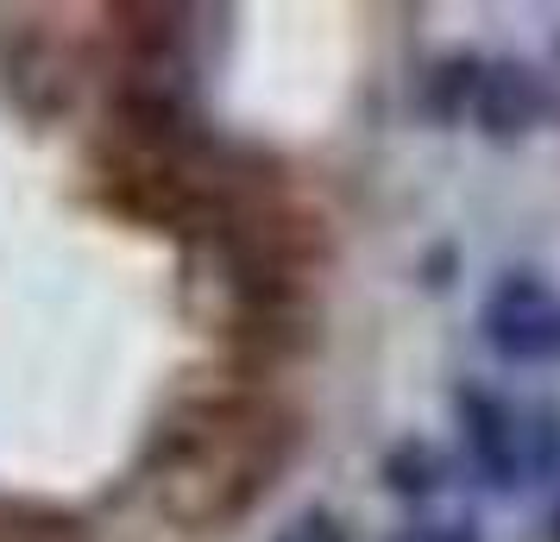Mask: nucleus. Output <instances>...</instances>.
I'll return each instance as SVG.
<instances>
[{"mask_svg": "<svg viewBox=\"0 0 560 542\" xmlns=\"http://www.w3.org/2000/svg\"><path fill=\"white\" fill-rule=\"evenodd\" d=\"M283 461V429L271 423L265 404L240 397H208L171 416V429L158 436V505L177 517L183 530H214L253 505L271 486Z\"/></svg>", "mask_w": 560, "mask_h": 542, "instance_id": "nucleus-1", "label": "nucleus"}, {"mask_svg": "<svg viewBox=\"0 0 560 542\" xmlns=\"http://www.w3.org/2000/svg\"><path fill=\"white\" fill-rule=\"evenodd\" d=\"M459 423H466V454L498 492L535 486L560 466V423L535 404H516L504 391H459Z\"/></svg>", "mask_w": 560, "mask_h": 542, "instance_id": "nucleus-2", "label": "nucleus"}, {"mask_svg": "<svg viewBox=\"0 0 560 542\" xmlns=\"http://www.w3.org/2000/svg\"><path fill=\"white\" fill-rule=\"evenodd\" d=\"M479 335L504 366H560V285L504 272L479 303Z\"/></svg>", "mask_w": 560, "mask_h": 542, "instance_id": "nucleus-3", "label": "nucleus"}, {"mask_svg": "<svg viewBox=\"0 0 560 542\" xmlns=\"http://www.w3.org/2000/svg\"><path fill=\"white\" fill-rule=\"evenodd\" d=\"M271 542H347V530H340L328 511H303V517H290Z\"/></svg>", "mask_w": 560, "mask_h": 542, "instance_id": "nucleus-4", "label": "nucleus"}, {"mask_svg": "<svg viewBox=\"0 0 560 542\" xmlns=\"http://www.w3.org/2000/svg\"><path fill=\"white\" fill-rule=\"evenodd\" d=\"M409 542H472V537H459V530H422V537H409Z\"/></svg>", "mask_w": 560, "mask_h": 542, "instance_id": "nucleus-5", "label": "nucleus"}, {"mask_svg": "<svg viewBox=\"0 0 560 542\" xmlns=\"http://www.w3.org/2000/svg\"><path fill=\"white\" fill-rule=\"evenodd\" d=\"M555 523H560V517H555Z\"/></svg>", "mask_w": 560, "mask_h": 542, "instance_id": "nucleus-6", "label": "nucleus"}]
</instances>
